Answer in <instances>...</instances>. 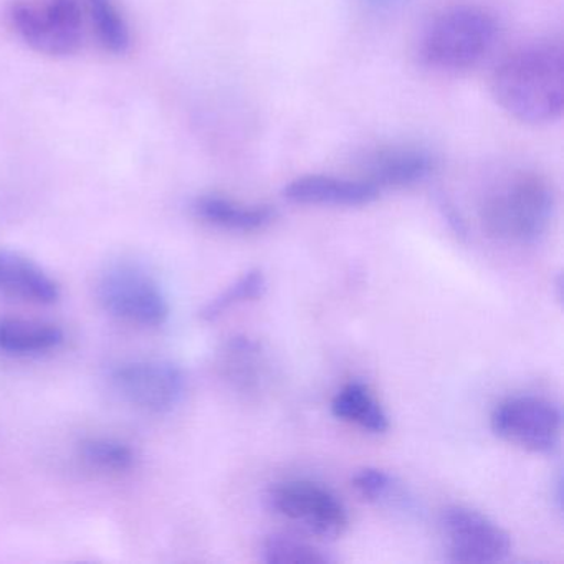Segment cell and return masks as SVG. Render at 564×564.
Segmentation results:
<instances>
[{
  "mask_svg": "<svg viewBox=\"0 0 564 564\" xmlns=\"http://www.w3.org/2000/svg\"><path fill=\"white\" fill-rule=\"evenodd\" d=\"M491 91L501 110L527 124L560 120L564 108V52L544 41L518 48L494 74Z\"/></svg>",
  "mask_w": 564,
  "mask_h": 564,
  "instance_id": "1",
  "label": "cell"
},
{
  "mask_svg": "<svg viewBox=\"0 0 564 564\" xmlns=\"http://www.w3.org/2000/svg\"><path fill=\"white\" fill-rule=\"evenodd\" d=\"M498 22L478 6H454L435 14L422 29L417 55L425 67L458 74L477 67L495 47Z\"/></svg>",
  "mask_w": 564,
  "mask_h": 564,
  "instance_id": "2",
  "label": "cell"
},
{
  "mask_svg": "<svg viewBox=\"0 0 564 564\" xmlns=\"http://www.w3.org/2000/svg\"><path fill=\"white\" fill-rule=\"evenodd\" d=\"M554 213V193L536 173L511 174L495 184L480 207L485 230L505 242L530 243L540 239Z\"/></svg>",
  "mask_w": 564,
  "mask_h": 564,
  "instance_id": "3",
  "label": "cell"
},
{
  "mask_svg": "<svg viewBox=\"0 0 564 564\" xmlns=\"http://www.w3.org/2000/svg\"><path fill=\"white\" fill-rule=\"evenodd\" d=\"M9 19L19 37L37 54L70 57L84 44L80 0H15Z\"/></svg>",
  "mask_w": 564,
  "mask_h": 564,
  "instance_id": "4",
  "label": "cell"
},
{
  "mask_svg": "<svg viewBox=\"0 0 564 564\" xmlns=\"http://www.w3.org/2000/svg\"><path fill=\"white\" fill-rule=\"evenodd\" d=\"M97 295L111 316L130 325L156 328L170 316V303L156 280L131 263L108 269L98 282Z\"/></svg>",
  "mask_w": 564,
  "mask_h": 564,
  "instance_id": "5",
  "label": "cell"
},
{
  "mask_svg": "<svg viewBox=\"0 0 564 564\" xmlns=\"http://www.w3.org/2000/svg\"><path fill=\"white\" fill-rule=\"evenodd\" d=\"M497 437L534 454H547L560 444L563 414L553 402L536 395L505 399L491 412Z\"/></svg>",
  "mask_w": 564,
  "mask_h": 564,
  "instance_id": "6",
  "label": "cell"
},
{
  "mask_svg": "<svg viewBox=\"0 0 564 564\" xmlns=\"http://www.w3.org/2000/svg\"><path fill=\"white\" fill-rule=\"evenodd\" d=\"M110 384L127 404L148 414L173 411L186 391V378L170 361H131L111 369Z\"/></svg>",
  "mask_w": 564,
  "mask_h": 564,
  "instance_id": "7",
  "label": "cell"
},
{
  "mask_svg": "<svg viewBox=\"0 0 564 564\" xmlns=\"http://www.w3.org/2000/svg\"><path fill=\"white\" fill-rule=\"evenodd\" d=\"M272 507L315 536L335 540L349 524L348 510L335 494L308 480L280 484L270 495Z\"/></svg>",
  "mask_w": 564,
  "mask_h": 564,
  "instance_id": "8",
  "label": "cell"
},
{
  "mask_svg": "<svg viewBox=\"0 0 564 564\" xmlns=\"http://www.w3.org/2000/svg\"><path fill=\"white\" fill-rule=\"evenodd\" d=\"M442 530L454 563H500L511 553L510 534L471 508H447L442 513Z\"/></svg>",
  "mask_w": 564,
  "mask_h": 564,
  "instance_id": "9",
  "label": "cell"
},
{
  "mask_svg": "<svg viewBox=\"0 0 564 564\" xmlns=\"http://www.w3.org/2000/svg\"><path fill=\"white\" fill-rule=\"evenodd\" d=\"M283 196L303 206L358 207L375 203L379 189L368 180L310 174L286 184Z\"/></svg>",
  "mask_w": 564,
  "mask_h": 564,
  "instance_id": "10",
  "label": "cell"
},
{
  "mask_svg": "<svg viewBox=\"0 0 564 564\" xmlns=\"http://www.w3.org/2000/svg\"><path fill=\"white\" fill-rule=\"evenodd\" d=\"M434 164V158L419 148H388L369 156L366 173L369 183L379 191L382 187H409L431 176Z\"/></svg>",
  "mask_w": 564,
  "mask_h": 564,
  "instance_id": "11",
  "label": "cell"
},
{
  "mask_svg": "<svg viewBox=\"0 0 564 564\" xmlns=\"http://www.w3.org/2000/svg\"><path fill=\"white\" fill-rule=\"evenodd\" d=\"M0 293L51 305L61 299V286L37 263L19 253L0 250Z\"/></svg>",
  "mask_w": 564,
  "mask_h": 564,
  "instance_id": "12",
  "label": "cell"
},
{
  "mask_svg": "<svg viewBox=\"0 0 564 564\" xmlns=\"http://www.w3.org/2000/svg\"><path fill=\"white\" fill-rule=\"evenodd\" d=\"M217 371L230 388L243 394H253L265 382V355L259 343L246 336H236L224 343L217 352Z\"/></svg>",
  "mask_w": 564,
  "mask_h": 564,
  "instance_id": "13",
  "label": "cell"
},
{
  "mask_svg": "<svg viewBox=\"0 0 564 564\" xmlns=\"http://www.w3.org/2000/svg\"><path fill=\"white\" fill-rule=\"evenodd\" d=\"M194 213L204 223L234 232L265 229L275 220V209L263 204H242L229 197L206 194L194 203Z\"/></svg>",
  "mask_w": 564,
  "mask_h": 564,
  "instance_id": "14",
  "label": "cell"
},
{
  "mask_svg": "<svg viewBox=\"0 0 564 564\" xmlns=\"http://www.w3.org/2000/svg\"><path fill=\"white\" fill-rule=\"evenodd\" d=\"M65 335L57 325L37 319L0 318V352L18 358L54 351Z\"/></svg>",
  "mask_w": 564,
  "mask_h": 564,
  "instance_id": "15",
  "label": "cell"
},
{
  "mask_svg": "<svg viewBox=\"0 0 564 564\" xmlns=\"http://www.w3.org/2000/svg\"><path fill=\"white\" fill-rule=\"evenodd\" d=\"M332 412L335 417L372 434H382L389 429L388 414L362 382H349L338 391L332 401Z\"/></svg>",
  "mask_w": 564,
  "mask_h": 564,
  "instance_id": "16",
  "label": "cell"
},
{
  "mask_svg": "<svg viewBox=\"0 0 564 564\" xmlns=\"http://www.w3.org/2000/svg\"><path fill=\"white\" fill-rule=\"evenodd\" d=\"M82 462L101 475H123L137 465V452L127 442L111 437L85 438L78 448Z\"/></svg>",
  "mask_w": 564,
  "mask_h": 564,
  "instance_id": "17",
  "label": "cell"
},
{
  "mask_svg": "<svg viewBox=\"0 0 564 564\" xmlns=\"http://www.w3.org/2000/svg\"><path fill=\"white\" fill-rule=\"evenodd\" d=\"M91 24L98 42L113 55H124L131 47L130 29L115 0H88Z\"/></svg>",
  "mask_w": 564,
  "mask_h": 564,
  "instance_id": "18",
  "label": "cell"
},
{
  "mask_svg": "<svg viewBox=\"0 0 564 564\" xmlns=\"http://www.w3.org/2000/svg\"><path fill=\"white\" fill-rule=\"evenodd\" d=\"M262 560L270 564L332 563L333 557L302 538L270 534L262 544Z\"/></svg>",
  "mask_w": 564,
  "mask_h": 564,
  "instance_id": "19",
  "label": "cell"
},
{
  "mask_svg": "<svg viewBox=\"0 0 564 564\" xmlns=\"http://www.w3.org/2000/svg\"><path fill=\"white\" fill-rule=\"evenodd\" d=\"M265 289L267 279L262 270H249L246 275L240 276L236 283L227 286L216 299L210 300V302L200 310V318H203L204 322H214V319L224 315L230 306L237 305V303L260 299L263 292H265Z\"/></svg>",
  "mask_w": 564,
  "mask_h": 564,
  "instance_id": "20",
  "label": "cell"
},
{
  "mask_svg": "<svg viewBox=\"0 0 564 564\" xmlns=\"http://www.w3.org/2000/svg\"><path fill=\"white\" fill-rule=\"evenodd\" d=\"M352 487L368 501H381L391 495L394 480L384 470L375 467L361 468L352 477Z\"/></svg>",
  "mask_w": 564,
  "mask_h": 564,
  "instance_id": "21",
  "label": "cell"
},
{
  "mask_svg": "<svg viewBox=\"0 0 564 564\" xmlns=\"http://www.w3.org/2000/svg\"><path fill=\"white\" fill-rule=\"evenodd\" d=\"M369 4L376 6V8H394V6L408 2V0H368Z\"/></svg>",
  "mask_w": 564,
  "mask_h": 564,
  "instance_id": "22",
  "label": "cell"
}]
</instances>
